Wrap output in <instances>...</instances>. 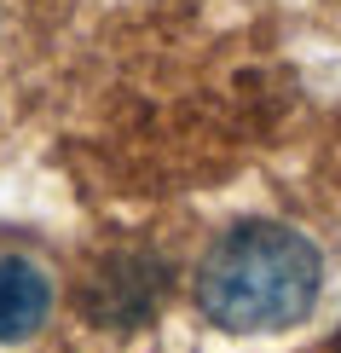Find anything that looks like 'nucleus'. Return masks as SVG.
Wrapping results in <instances>:
<instances>
[{"label": "nucleus", "mask_w": 341, "mask_h": 353, "mask_svg": "<svg viewBox=\"0 0 341 353\" xmlns=\"http://www.w3.org/2000/svg\"><path fill=\"white\" fill-rule=\"evenodd\" d=\"M324 261L301 232L278 220H243L220 238L197 267V307L220 330L255 336L289 330L313 313Z\"/></svg>", "instance_id": "1"}, {"label": "nucleus", "mask_w": 341, "mask_h": 353, "mask_svg": "<svg viewBox=\"0 0 341 353\" xmlns=\"http://www.w3.org/2000/svg\"><path fill=\"white\" fill-rule=\"evenodd\" d=\"M52 313V278L23 255L0 261V342H29Z\"/></svg>", "instance_id": "2"}, {"label": "nucleus", "mask_w": 341, "mask_h": 353, "mask_svg": "<svg viewBox=\"0 0 341 353\" xmlns=\"http://www.w3.org/2000/svg\"><path fill=\"white\" fill-rule=\"evenodd\" d=\"M156 267L151 261H110L105 272L87 284V313L110 319V325H139L156 307Z\"/></svg>", "instance_id": "3"}]
</instances>
